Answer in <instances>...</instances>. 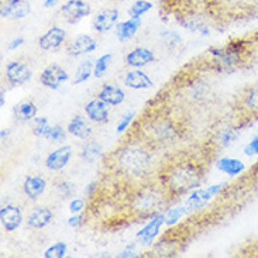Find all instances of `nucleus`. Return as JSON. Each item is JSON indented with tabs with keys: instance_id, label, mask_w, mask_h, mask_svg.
I'll use <instances>...</instances> for the list:
<instances>
[{
	"instance_id": "obj_2",
	"label": "nucleus",
	"mask_w": 258,
	"mask_h": 258,
	"mask_svg": "<svg viewBox=\"0 0 258 258\" xmlns=\"http://www.w3.org/2000/svg\"><path fill=\"white\" fill-rule=\"evenodd\" d=\"M110 167L127 181L141 182L151 174L153 157L143 143H127L110 155Z\"/></svg>"
},
{
	"instance_id": "obj_35",
	"label": "nucleus",
	"mask_w": 258,
	"mask_h": 258,
	"mask_svg": "<svg viewBox=\"0 0 258 258\" xmlns=\"http://www.w3.org/2000/svg\"><path fill=\"white\" fill-rule=\"evenodd\" d=\"M189 209L186 206H182V208H172V209H169L165 213V224H167L168 227H172L175 224L178 223L179 220H181L182 217L185 216V215H188Z\"/></svg>"
},
{
	"instance_id": "obj_31",
	"label": "nucleus",
	"mask_w": 258,
	"mask_h": 258,
	"mask_svg": "<svg viewBox=\"0 0 258 258\" xmlns=\"http://www.w3.org/2000/svg\"><path fill=\"white\" fill-rule=\"evenodd\" d=\"M93 67H95V61L92 59H85L84 62L79 63V67L75 71V77L72 84L81 85L86 82L91 77H93Z\"/></svg>"
},
{
	"instance_id": "obj_28",
	"label": "nucleus",
	"mask_w": 258,
	"mask_h": 258,
	"mask_svg": "<svg viewBox=\"0 0 258 258\" xmlns=\"http://www.w3.org/2000/svg\"><path fill=\"white\" fill-rule=\"evenodd\" d=\"M37 112H38V109H37L34 102L23 100L14 107L13 114L14 119L17 121H30V120H34L37 117Z\"/></svg>"
},
{
	"instance_id": "obj_15",
	"label": "nucleus",
	"mask_w": 258,
	"mask_h": 258,
	"mask_svg": "<svg viewBox=\"0 0 258 258\" xmlns=\"http://www.w3.org/2000/svg\"><path fill=\"white\" fill-rule=\"evenodd\" d=\"M0 223L5 231L17 230L23 223V212L19 206L5 205L0 209Z\"/></svg>"
},
{
	"instance_id": "obj_21",
	"label": "nucleus",
	"mask_w": 258,
	"mask_h": 258,
	"mask_svg": "<svg viewBox=\"0 0 258 258\" xmlns=\"http://www.w3.org/2000/svg\"><path fill=\"white\" fill-rule=\"evenodd\" d=\"M47 189V181L41 175H30L24 179L23 192L30 201H37Z\"/></svg>"
},
{
	"instance_id": "obj_10",
	"label": "nucleus",
	"mask_w": 258,
	"mask_h": 258,
	"mask_svg": "<svg viewBox=\"0 0 258 258\" xmlns=\"http://www.w3.org/2000/svg\"><path fill=\"white\" fill-rule=\"evenodd\" d=\"M61 13L68 23H78L92 13V7L84 0H68L61 7Z\"/></svg>"
},
{
	"instance_id": "obj_6",
	"label": "nucleus",
	"mask_w": 258,
	"mask_h": 258,
	"mask_svg": "<svg viewBox=\"0 0 258 258\" xmlns=\"http://www.w3.org/2000/svg\"><path fill=\"white\" fill-rule=\"evenodd\" d=\"M236 126L243 127L258 120V85L245 88L234 102Z\"/></svg>"
},
{
	"instance_id": "obj_51",
	"label": "nucleus",
	"mask_w": 258,
	"mask_h": 258,
	"mask_svg": "<svg viewBox=\"0 0 258 258\" xmlns=\"http://www.w3.org/2000/svg\"><path fill=\"white\" fill-rule=\"evenodd\" d=\"M7 130L6 128H3V130H2V133H0V139H2V141H6V139H7Z\"/></svg>"
},
{
	"instance_id": "obj_49",
	"label": "nucleus",
	"mask_w": 258,
	"mask_h": 258,
	"mask_svg": "<svg viewBox=\"0 0 258 258\" xmlns=\"http://www.w3.org/2000/svg\"><path fill=\"white\" fill-rule=\"evenodd\" d=\"M59 0H44V7L47 9H51V7H55L58 5Z\"/></svg>"
},
{
	"instance_id": "obj_44",
	"label": "nucleus",
	"mask_w": 258,
	"mask_h": 258,
	"mask_svg": "<svg viewBox=\"0 0 258 258\" xmlns=\"http://www.w3.org/2000/svg\"><path fill=\"white\" fill-rule=\"evenodd\" d=\"M244 154L245 155H248V157L258 155V134L244 147Z\"/></svg>"
},
{
	"instance_id": "obj_37",
	"label": "nucleus",
	"mask_w": 258,
	"mask_h": 258,
	"mask_svg": "<svg viewBox=\"0 0 258 258\" xmlns=\"http://www.w3.org/2000/svg\"><path fill=\"white\" fill-rule=\"evenodd\" d=\"M67 244L63 241H58L55 244H52L49 248H47L42 257L44 258H63L67 254Z\"/></svg>"
},
{
	"instance_id": "obj_7",
	"label": "nucleus",
	"mask_w": 258,
	"mask_h": 258,
	"mask_svg": "<svg viewBox=\"0 0 258 258\" xmlns=\"http://www.w3.org/2000/svg\"><path fill=\"white\" fill-rule=\"evenodd\" d=\"M226 188H227V183L226 182L215 183V185H210L208 188H196L186 198L185 206L188 208L189 212H196V210L203 209L208 203L213 201V198L220 195Z\"/></svg>"
},
{
	"instance_id": "obj_30",
	"label": "nucleus",
	"mask_w": 258,
	"mask_h": 258,
	"mask_svg": "<svg viewBox=\"0 0 258 258\" xmlns=\"http://www.w3.org/2000/svg\"><path fill=\"white\" fill-rule=\"evenodd\" d=\"M240 132H241V128L236 126V124H233V126L226 127L223 130H220L219 134H217L216 139V143L217 146H219V148H226V147L234 144L236 140L238 139V136H240Z\"/></svg>"
},
{
	"instance_id": "obj_9",
	"label": "nucleus",
	"mask_w": 258,
	"mask_h": 258,
	"mask_svg": "<svg viewBox=\"0 0 258 258\" xmlns=\"http://www.w3.org/2000/svg\"><path fill=\"white\" fill-rule=\"evenodd\" d=\"M182 247V240H179L178 234L167 233L164 237H161L153 247L151 255L154 257H174Z\"/></svg>"
},
{
	"instance_id": "obj_24",
	"label": "nucleus",
	"mask_w": 258,
	"mask_h": 258,
	"mask_svg": "<svg viewBox=\"0 0 258 258\" xmlns=\"http://www.w3.org/2000/svg\"><path fill=\"white\" fill-rule=\"evenodd\" d=\"M182 24L185 26V28H188L189 31L196 33V34L208 35L210 33L208 19L202 14H188L186 17H183Z\"/></svg>"
},
{
	"instance_id": "obj_27",
	"label": "nucleus",
	"mask_w": 258,
	"mask_h": 258,
	"mask_svg": "<svg viewBox=\"0 0 258 258\" xmlns=\"http://www.w3.org/2000/svg\"><path fill=\"white\" fill-rule=\"evenodd\" d=\"M217 169L223 174L229 176H237L245 169L244 164L237 158H231V157H222L216 162Z\"/></svg>"
},
{
	"instance_id": "obj_14",
	"label": "nucleus",
	"mask_w": 258,
	"mask_h": 258,
	"mask_svg": "<svg viewBox=\"0 0 258 258\" xmlns=\"http://www.w3.org/2000/svg\"><path fill=\"white\" fill-rule=\"evenodd\" d=\"M119 17L120 13L117 9H105V10L99 12V13L93 17V21H92L93 30L100 33V34L107 33V31H110L113 27L117 26Z\"/></svg>"
},
{
	"instance_id": "obj_42",
	"label": "nucleus",
	"mask_w": 258,
	"mask_h": 258,
	"mask_svg": "<svg viewBox=\"0 0 258 258\" xmlns=\"http://www.w3.org/2000/svg\"><path fill=\"white\" fill-rule=\"evenodd\" d=\"M67 137V133L61 126H52L48 134V140L52 143H61Z\"/></svg>"
},
{
	"instance_id": "obj_47",
	"label": "nucleus",
	"mask_w": 258,
	"mask_h": 258,
	"mask_svg": "<svg viewBox=\"0 0 258 258\" xmlns=\"http://www.w3.org/2000/svg\"><path fill=\"white\" fill-rule=\"evenodd\" d=\"M117 257L119 258H139L140 255L137 254V252L133 250V245H130V247H127L124 251H121L120 254H117Z\"/></svg>"
},
{
	"instance_id": "obj_4",
	"label": "nucleus",
	"mask_w": 258,
	"mask_h": 258,
	"mask_svg": "<svg viewBox=\"0 0 258 258\" xmlns=\"http://www.w3.org/2000/svg\"><path fill=\"white\" fill-rule=\"evenodd\" d=\"M128 198L127 208L136 219H151L171 201L161 183L140 186Z\"/></svg>"
},
{
	"instance_id": "obj_8",
	"label": "nucleus",
	"mask_w": 258,
	"mask_h": 258,
	"mask_svg": "<svg viewBox=\"0 0 258 258\" xmlns=\"http://www.w3.org/2000/svg\"><path fill=\"white\" fill-rule=\"evenodd\" d=\"M68 79H70V74L63 70L61 65L51 63L42 70L40 75V84L51 91H58Z\"/></svg>"
},
{
	"instance_id": "obj_16",
	"label": "nucleus",
	"mask_w": 258,
	"mask_h": 258,
	"mask_svg": "<svg viewBox=\"0 0 258 258\" xmlns=\"http://www.w3.org/2000/svg\"><path fill=\"white\" fill-rule=\"evenodd\" d=\"M85 114H86V117L91 120L92 123L103 124V123H106L109 120L110 110H109V105L98 98L92 99V100H89L85 105Z\"/></svg>"
},
{
	"instance_id": "obj_25",
	"label": "nucleus",
	"mask_w": 258,
	"mask_h": 258,
	"mask_svg": "<svg viewBox=\"0 0 258 258\" xmlns=\"http://www.w3.org/2000/svg\"><path fill=\"white\" fill-rule=\"evenodd\" d=\"M141 23H143L141 17H130L128 20L117 23V26H116V35H117V38H119L120 41L130 40L139 31V28L141 27Z\"/></svg>"
},
{
	"instance_id": "obj_13",
	"label": "nucleus",
	"mask_w": 258,
	"mask_h": 258,
	"mask_svg": "<svg viewBox=\"0 0 258 258\" xmlns=\"http://www.w3.org/2000/svg\"><path fill=\"white\" fill-rule=\"evenodd\" d=\"M98 48V42L96 40L91 37V35H78L71 42H68L67 45V52L68 55L78 58V56L86 55L91 54L95 49Z\"/></svg>"
},
{
	"instance_id": "obj_32",
	"label": "nucleus",
	"mask_w": 258,
	"mask_h": 258,
	"mask_svg": "<svg viewBox=\"0 0 258 258\" xmlns=\"http://www.w3.org/2000/svg\"><path fill=\"white\" fill-rule=\"evenodd\" d=\"M161 42L162 45L168 49H175L178 45H181L182 37L178 31L174 30H167L161 33Z\"/></svg>"
},
{
	"instance_id": "obj_48",
	"label": "nucleus",
	"mask_w": 258,
	"mask_h": 258,
	"mask_svg": "<svg viewBox=\"0 0 258 258\" xmlns=\"http://www.w3.org/2000/svg\"><path fill=\"white\" fill-rule=\"evenodd\" d=\"M96 190H98V183H96V182H91V183L85 188V195H86V198H93L95 194H96Z\"/></svg>"
},
{
	"instance_id": "obj_43",
	"label": "nucleus",
	"mask_w": 258,
	"mask_h": 258,
	"mask_svg": "<svg viewBox=\"0 0 258 258\" xmlns=\"http://www.w3.org/2000/svg\"><path fill=\"white\" fill-rule=\"evenodd\" d=\"M85 199H82V198H75V199H72L70 203V210L71 213H81L82 210L85 209Z\"/></svg>"
},
{
	"instance_id": "obj_20",
	"label": "nucleus",
	"mask_w": 258,
	"mask_h": 258,
	"mask_svg": "<svg viewBox=\"0 0 258 258\" xmlns=\"http://www.w3.org/2000/svg\"><path fill=\"white\" fill-rule=\"evenodd\" d=\"M123 84L126 85L127 88H130V89H134V91L150 89V88L154 86L153 79L141 70L128 71L124 79H123Z\"/></svg>"
},
{
	"instance_id": "obj_34",
	"label": "nucleus",
	"mask_w": 258,
	"mask_h": 258,
	"mask_svg": "<svg viewBox=\"0 0 258 258\" xmlns=\"http://www.w3.org/2000/svg\"><path fill=\"white\" fill-rule=\"evenodd\" d=\"M153 9V3H150L148 0H136L128 9V16L130 17H141L146 13H148Z\"/></svg>"
},
{
	"instance_id": "obj_40",
	"label": "nucleus",
	"mask_w": 258,
	"mask_h": 258,
	"mask_svg": "<svg viewBox=\"0 0 258 258\" xmlns=\"http://www.w3.org/2000/svg\"><path fill=\"white\" fill-rule=\"evenodd\" d=\"M134 119H136V112L126 113V114H124V116H123V117L119 120V123H117V128H116V130H117V133H119V134H121V133L126 132Z\"/></svg>"
},
{
	"instance_id": "obj_17",
	"label": "nucleus",
	"mask_w": 258,
	"mask_h": 258,
	"mask_svg": "<svg viewBox=\"0 0 258 258\" xmlns=\"http://www.w3.org/2000/svg\"><path fill=\"white\" fill-rule=\"evenodd\" d=\"M65 38H67L65 30L58 26H54L38 38V47L42 51H54L62 45L65 42Z\"/></svg>"
},
{
	"instance_id": "obj_23",
	"label": "nucleus",
	"mask_w": 258,
	"mask_h": 258,
	"mask_svg": "<svg viewBox=\"0 0 258 258\" xmlns=\"http://www.w3.org/2000/svg\"><path fill=\"white\" fill-rule=\"evenodd\" d=\"M98 98L100 100H103L109 106H119L124 102L126 93L119 86L106 84L100 88V91L98 93Z\"/></svg>"
},
{
	"instance_id": "obj_38",
	"label": "nucleus",
	"mask_w": 258,
	"mask_h": 258,
	"mask_svg": "<svg viewBox=\"0 0 258 258\" xmlns=\"http://www.w3.org/2000/svg\"><path fill=\"white\" fill-rule=\"evenodd\" d=\"M30 12H31V5H30V2H28V0H21V2H19V3L16 5V7L13 9L10 19L21 20V19L27 17L28 14H30Z\"/></svg>"
},
{
	"instance_id": "obj_19",
	"label": "nucleus",
	"mask_w": 258,
	"mask_h": 258,
	"mask_svg": "<svg viewBox=\"0 0 258 258\" xmlns=\"http://www.w3.org/2000/svg\"><path fill=\"white\" fill-rule=\"evenodd\" d=\"M154 61H155L154 51H151L150 48H144V47L134 48L126 55V63L134 70L144 68L147 65L153 63Z\"/></svg>"
},
{
	"instance_id": "obj_41",
	"label": "nucleus",
	"mask_w": 258,
	"mask_h": 258,
	"mask_svg": "<svg viewBox=\"0 0 258 258\" xmlns=\"http://www.w3.org/2000/svg\"><path fill=\"white\" fill-rule=\"evenodd\" d=\"M21 2V0H2V7H0V16L3 19H7L12 16V12L16 7V5Z\"/></svg>"
},
{
	"instance_id": "obj_11",
	"label": "nucleus",
	"mask_w": 258,
	"mask_h": 258,
	"mask_svg": "<svg viewBox=\"0 0 258 258\" xmlns=\"http://www.w3.org/2000/svg\"><path fill=\"white\" fill-rule=\"evenodd\" d=\"M165 224V215L158 213L151 219H148V223L137 233V238L143 245H151L154 244L155 238L160 236L161 227Z\"/></svg>"
},
{
	"instance_id": "obj_29",
	"label": "nucleus",
	"mask_w": 258,
	"mask_h": 258,
	"mask_svg": "<svg viewBox=\"0 0 258 258\" xmlns=\"http://www.w3.org/2000/svg\"><path fill=\"white\" fill-rule=\"evenodd\" d=\"M81 158L88 162V164H92V162H96V161L103 155V148L99 144L98 141H88L85 143V146L82 147L81 150Z\"/></svg>"
},
{
	"instance_id": "obj_5",
	"label": "nucleus",
	"mask_w": 258,
	"mask_h": 258,
	"mask_svg": "<svg viewBox=\"0 0 258 258\" xmlns=\"http://www.w3.org/2000/svg\"><path fill=\"white\" fill-rule=\"evenodd\" d=\"M252 41L234 40L220 48L209 49L210 65L216 71H234L248 62L251 56Z\"/></svg>"
},
{
	"instance_id": "obj_1",
	"label": "nucleus",
	"mask_w": 258,
	"mask_h": 258,
	"mask_svg": "<svg viewBox=\"0 0 258 258\" xmlns=\"http://www.w3.org/2000/svg\"><path fill=\"white\" fill-rule=\"evenodd\" d=\"M205 178V167L199 161L183 158L169 162L160 174V183L168 196L178 199L195 190Z\"/></svg>"
},
{
	"instance_id": "obj_52",
	"label": "nucleus",
	"mask_w": 258,
	"mask_h": 258,
	"mask_svg": "<svg viewBox=\"0 0 258 258\" xmlns=\"http://www.w3.org/2000/svg\"><path fill=\"white\" fill-rule=\"evenodd\" d=\"M192 2H196V3H202V2H209V0H192Z\"/></svg>"
},
{
	"instance_id": "obj_45",
	"label": "nucleus",
	"mask_w": 258,
	"mask_h": 258,
	"mask_svg": "<svg viewBox=\"0 0 258 258\" xmlns=\"http://www.w3.org/2000/svg\"><path fill=\"white\" fill-rule=\"evenodd\" d=\"M82 223H84V216L79 215V213H75L74 216H71L68 219V224H70L71 227H79Z\"/></svg>"
},
{
	"instance_id": "obj_18",
	"label": "nucleus",
	"mask_w": 258,
	"mask_h": 258,
	"mask_svg": "<svg viewBox=\"0 0 258 258\" xmlns=\"http://www.w3.org/2000/svg\"><path fill=\"white\" fill-rule=\"evenodd\" d=\"M71 158H72V147H59L45 158V167L49 171H61L70 164Z\"/></svg>"
},
{
	"instance_id": "obj_12",
	"label": "nucleus",
	"mask_w": 258,
	"mask_h": 258,
	"mask_svg": "<svg viewBox=\"0 0 258 258\" xmlns=\"http://www.w3.org/2000/svg\"><path fill=\"white\" fill-rule=\"evenodd\" d=\"M33 77V72L27 63L21 61H13L6 65V79L7 82L13 86H19L28 82Z\"/></svg>"
},
{
	"instance_id": "obj_3",
	"label": "nucleus",
	"mask_w": 258,
	"mask_h": 258,
	"mask_svg": "<svg viewBox=\"0 0 258 258\" xmlns=\"http://www.w3.org/2000/svg\"><path fill=\"white\" fill-rule=\"evenodd\" d=\"M139 141L148 148H164L175 144L182 137V126L178 120L167 114H153L136 127Z\"/></svg>"
},
{
	"instance_id": "obj_26",
	"label": "nucleus",
	"mask_w": 258,
	"mask_h": 258,
	"mask_svg": "<svg viewBox=\"0 0 258 258\" xmlns=\"http://www.w3.org/2000/svg\"><path fill=\"white\" fill-rule=\"evenodd\" d=\"M67 130H68L71 136L81 140H88L93 134L92 127L89 126V123L82 116H75L74 119L71 120Z\"/></svg>"
},
{
	"instance_id": "obj_36",
	"label": "nucleus",
	"mask_w": 258,
	"mask_h": 258,
	"mask_svg": "<svg viewBox=\"0 0 258 258\" xmlns=\"http://www.w3.org/2000/svg\"><path fill=\"white\" fill-rule=\"evenodd\" d=\"M51 127L49 126L48 120L47 117H35L34 124H33V134L35 137H44V139H48V134L51 132Z\"/></svg>"
},
{
	"instance_id": "obj_46",
	"label": "nucleus",
	"mask_w": 258,
	"mask_h": 258,
	"mask_svg": "<svg viewBox=\"0 0 258 258\" xmlns=\"http://www.w3.org/2000/svg\"><path fill=\"white\" fill-rule=\"evenodd\" d=\"M23 44H24V38H23V37H16V38H13L12 41L9 42L7 49H9V51H14V49H17L19 47H21Z\"/></svg>"
},
{
	"instance_id": "obj_22",
	"label": "nucleus",
	"mask_w": 258,
	"mask_h": 258,
	"mask_svg": "<svg viewBox=\"0 0 258 258\" xmlns=\"http://www.w3.org/2000/svg\"><path fill=\"white\" fill-rule=\"evenodd\" d=\"M54 219V213L52 210L48 209V208H44V206H40V208H35L27 217V226L30 229H35V230H40V229H44L47 227Z\"/></svg>"
},
{
	"instance_id": "obj_50",
	"label": "nucleus",
	"mask_w": 258,
	"mask_h": 258,
	"mask_svg": "<svg viewBox=\"0 0 258 258\" xmlns=\"http://www.w3.org/2000/svg\"><path fill=\"white\" fill-rule=\"evenodd\" d=\"M5 103H6V99H5V92L2 91L0 92V106L3 107V106H5Z\"/></svg>"
},
{
	"instance_id": "obj_53",
	"label": "nucleus",
	"mask_w": 258,
	"mask_h": 258,
	"mask_svg": "<svg viewBox=\"0 0 258 258\" xmlns=\"http://www.w3.org/2000/svg\"><path fill=\"white\" fill-rule=\"evenodd\" d=\"M123 2H124V0H123Z\"/></svg>"
},
{
	"instance_id": "obj_33",
	"label": "nucleus",
	"mask_w": 258,
	"mask_h": 258,
	"mask_svg": "<svg viewBox=\"0 0 258 258\" xmlns=\"http://www.w3.org/2000/svg\"><path fill=\"white\" fill-rule=\"evenodd\" d=\"M112 54H103L100 55L95 61V67H93V77L102 78L106 74V71L109 70L110 63H112Z\"/></svg>"
},
{
	"instance_id": "obj_39",
	"label": "nucleus",
	"mask_w": 258,
	"mask_h": 258,
	"mask_svg": "<svg viewBox=\"0 0 258 258\" xmlns=\"http://www.w3.org/2000/svg\"><path fill=\"white\" fill-rule=\"evenodd\" d=\"M56 192L62 199H70L75 192V185L68 181H61L56 183Z\"/></svg>"
}]
</instances>
